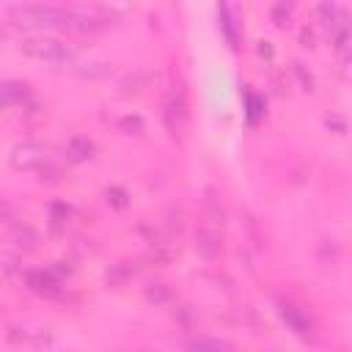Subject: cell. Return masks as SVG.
<instances>
[{
    "label": "cell",
    "instance_id": "e0dca14e",
    "mask_svg": "<svg viewBox=\"0 0 352 352\" xmlns=\"http://www.w3.org/2000/svg\"><path fill=\"white\" fill-rule=\"evenodd\" d=\"M220 16H223V30H226V38L231 47H236V33H234V22L228 16V6H220Z\"/></svg>",
    "mask_w": 352,
    "mask_h": 352
},
{
    "label": "cell",
    "instance_id": "52a82bcc",
    "mask_svg": "<svg viewBox=\"0 0 352 352\" xmlns=\"http://www.w3.org/2000/svg\"><path fill=\"white\" fill-rule=\"evenodd\" d=\"M94 157V143L82 135H74L69 143H66V160L69 162H88Z\"/></svg>",
    "mask_w": 352,
    "mask_h": 352
},
{
    "label": "cell",
    "instance_id": "4fadbf2b",
    "mask_svg": "<svg viewBox=\"0 0 352 352\" xmlns=\"http://www.w3.org/2000/svg\"><path fill=\"white\" fill-rule=\"evenodd\" d=\"M104 198H107V204L116 206V209H126V206H129V195H126L124 187H107V190H104Z\"/></svg>",
    "mask_w": 352,
    "mask_h": 352
},
{
    "label": "cell",
    "instance_id": "5bb4252c",
    "mask_svg": "<svg viewBox=\"0 0 352 352\" xmlns=\"http://www.w3.org/2000/svg\"><path fill=\"white\" fill-rule=\"evenodd\" d=\"M118 126L126 135H140L143 132V118L140 116H124V118H118Z\"/></svg>",
    "mask_w": 352,
    "mask_h": 352
},
{
    "label": "cell",
    "instance_id": "603a6c76",
    "mask_svg": "<svg viewBox=\"0 0 352 352\" xmlns=\"http://www.w3.org/2000/svg\"><path fill=\"white\" fill-rule=\"evenodd\" d=\"M135 352H148V349H135Z\"/></svg>",
    "mask_w": 352,
    "mask_h": 352
},
{
    "label": "cell",
    "instance_id": "7402d4cb",
    "mask_svg": "<svg viewBox=\"0 0 352 352\" xmlns=\"http://www.w3.org/2000/svg\"><path fill=\"white\" fill-rule=\"evenodd\" d=\"M294 66H297V74H300V80H302V82H305V91H311V88H314V80H311V74H305V72H302V66H300V63H294Z\"/></svg>",
    "mask_w": 352,
    "mask_h": 352
},
{
    "label": "cell",
    "instance_id": "2e32d148",
    "mask_svg": "<svg viewBox=\"0 0 352 352\" xmlns=\"http://www.w3.org/2000/svg\"><path fill=\"white\" fill-rule=\"evenodd\" d=\"M261 113H264V102L256 94H248V118H250V124H256L261 118Z\"/></svg>",
    "mask_w": 352,
    "mask_h": 352
},
{
    "label": "cell",
    "instance_id": "5b68a950",
    "mask_svg": "<svg viewBox=\"0 0 352 352\" xmlns=\"http://www.w3.org/2000/svg\"><path fill=\"white\" fill-rule=\"evenodd\" d=\"M25 283H28V289L30 292H36V294H44V297H58L60 294V278H55L50 270H30V272H25Z\"/></svg>",
    "mask_w": 352,
    "mask_h": 352
},
{
    "label": "cell",
    "instance_id": "6da1fadb",
    "mask_svg": "<svg viewBox=\"0 0 352 352\" xmlns=\"http://www.w3.org/2000/svg\"><path fill=\"white\" fill-rule=\"evenodd\" d=\"M19 50L30 58H41V60H50V63H72L74 60V50L60 41V38H50V36H33V38H25L19 44Z\"/></svg>",
    "mask_w": 352,
    "mask_h": 352
},
{
    "label": "cell",
    "instance_id": "277c9868",
    "mask_svg": "<svg viewBox=\"0 0 352 352\" xmlns=\"http://www.w3.org/2000/svg\"><path fill=\"white\" fill-rule=\"evenodd\" d=\"M280 319L286 322V327H289L292 333H297V336H302V338H308V336L314 333V319H311V314H308L305 308L294 305V302H283V305H280Z\"/></svg>",
    "mask_w": 352,
    "mask_h": 352
},
{
    "label": "cell",
    "instance_id": "3957f363",
    "mask_svg": "<svg viewBox=\"0 0 352 352\" xmlns=\"http://www.w3.org/2000/svg\"><path fill=\"white\" fill-rule=\"evenodd\" d=\"M8 160H11V165H14L16 170H33V168H41V165H44L47 151H44V146H38V143H33V140H25V143H16V146L11 148Z\"/></svg>",
    "mask_w": 352,
    "mask_h": 352
},
{
    "label": "cell",
    "instance_id": "44dd1931",
    "mask_svg": "<svg viewBox=\"0 0 352 352\" xmlns=\"http://www.w3.org/2000/svg\"><path fill=\"white\" fill-rule=\"evenodd\" d=\"M324 124H327V126H333V129H338V132H344V129H346L344 118H338V116H327V118H324Z\"/></svg>",
    "mask_w": 352,
    "mask_h": 352
},
{
    "label": "cell",
    "instance_id": "ba28073f",
    "mask_svg": "<svg viewBox=\"0 0 352 352\" xmlns=\"http://www.w3.org/2000/svg\"><path fill=\"white\" fill-rule=\"evenodd\" d=\"M11 242H14L16 248H22V250H36V245H38V234H36L30 226L16 223V226L11 228Z\"/></svg>",
    "mask_w": 352,
    "mask_h": 352
},
{
    "label": "cell",
    "instance_id": "ffe728a7",
    "mask_svg": "<svg viewBox=\"0 0 352 352\" xmlns=\"http://www.w3.org/2000/svg\"><path fill=\"white\" fill-rule=\"evenodd\" d=\"M146 82H148L146 74H135V77H126V80L121 82V88H124V94H129V91H140Z\"/></svg>",
    "mask_w": 352,
    "mask_h": 352
},
{
    "label": "cell",
    "instance_id": "8992f818",
    "mask_svg": "<svg viewBox=\"0 0 352 352\" xmlns=\"http://www.w3.org/2000/svg\"><path fill=\"white\" fill-rule=\"evenodd\" d=\"M28 96H30V85L28 82H16V80L0 82V110H6L11 104H22Z\"/></svg>",
    "mask_w": 352,
    "mask_h": 352
},
{
    "label": "cell",
    "instance_id": "30bf717a",
    "mask_svg": "<svg viewBox=\"0 0 352 352\" xmlns=\"http://www.w3.org/2000/svg\"><path fill=\"white\" fill-rule=\"evenodd\" d=\"M132 275H138V267H132V261H118V264H113L110 270H107V283L110 286H124Z\"/></svg>",
    "mask_w": 352,
    "mask_h": 352
},
{
    "label": "cell",
    "instance_id": "ac0fdd59",
    "mask_svg": "<svg viewBox=\"0 0 352 352\" xmlns=\"http://www.w3.org/2000/svg\"><path fill=\"white\" fill-rule=\"evenodd\" d=\"M50 220H52L55 228L63 226V223L69 220V206H63V204H52V206H50Z\"/></svg>",
    "mask_w": 352,
    "mask_h": 352
},
{
    "label": "cell",
    "instance_id": "7a4b0ae2",
    "mask_svg": "<svg viewBox=\"0 0 352 352\" xmlns=\"http://www.w3.org/2000/svg\"><path fill=\"white\" fill-rule=\"evenodd\" d=\"M187 118H190V110H187V94H184V88L179 85H173V88H168V94H165V102H162V124H165V129L176 138V135H182L184 129H187Z\"/></svg>",
    "mask_w": 352,
    "mask_h": 352
},
{
    "label": "cell",
    "instance_id": "9a60e30c",
    "mask_svg": "<svg viewBox=\"0 0 352 352\" xmlns=\"http://www.w3.org/2000/svg\"><path fill=\"white\" fill-rule=\"evenodd\" d=\"M319 16L324 19V25H327V28H336V25H338L336 19H344V16H341V11H338L336 6H330V3H322V6H319Z\"/></svg>",
    "mask_w": 352,
    "mask_h": 352
},
{
    "label": "cell",
    "instance_id": "d6986e66",
    "mask_svg": "<svg viewBox=\"0 0 352 352\" xmlns=\"http://www.w3.org/2000/svg\"><path fill=\"white\" fill-rule=\"evenodd\" d=\"M85 69H77L80 74H85V77H102V74H107L110 72V66L107 63H82Z\"/></svg>",
    "mask_w": 352,
    "mask_h": 352
},
{
    "label": "cell",
    "instance_id": "8fae6325",
    "mask_svg": "<svg viewBox=\"0 0 352 352\" xmlns=\"http://www.w3.org/2000/svg\"><path fill=\"white\" fill-rule=\"evenodd\" d=\"M143 297H146V302H154V305H165V302H170L173 292H170L165 283H148V286H146V292H143Z\"/></svg>",
    "mask_w": 352,
    "mask_h": 352
},
{
    "label": "cell",
    "instance_id": "7c38bea8",
    "mask_svg": "<svg viewBox=\"0 0 352 352\" xmlns=\"http://www.w3.org/2000/svg\"><path fill=\"white\" fill-rule=\"evenodd\" d=\"M292 3H275L272 6V22L278 25V28H289V22H292Z\"/></svg>",
    "mask_w": 352,
    "mask_h": 352
},
{
    "label": "cell",
    "instance_id": "9c48e42d",
    "mask_svg": "<svg viewBox=\"0 0 352 352\" xmlns=\"http://www.w3.org/2000/svg\"><path fill=\"white\" fill-rule=\"evenodd\" d=\"M190 352H234V344L223 341V338H192L187 344Z\"/></svg>",
    "mask_w": 352,
    "mask_h": 352
}]
</instances>
